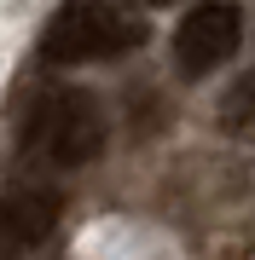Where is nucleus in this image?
Instances as JSON below:
<instances>
[{
  "instance_id": "nucleus-4",
  "label": "nucleus",
  "mask_w": 255,
  "mask_h": 260,
  "mask_svg": "<svg viewBox=\"0 0 255 260\" xmlns=\"http://www.w3.org/2000/svg\"><path fill=\"white\" fill-rule=\"evenodd\" d=\"M58 225V197L47 185H23V191H0V237L12 249H29Z\"/></svg>"
},
{
  "instance_id": "nucleus-1",
  "label": "nucleus",
  "mask_w": 255,
  "mask_h": 260,
  "mask_svg": "<svg viewBox=\"0 0 255 260\" xmlns=\"http://www.w3.org/2000/svg\"><path fill=\"white\" fill-rule=\"evenodd\" d=\"M104 139H110V121H104L99 99L81 93V87L41 93L35 110L23 116V150H35V156L52 162V168H87V162H99Z\"/></svg>"
},
{
  "instance_id": "nucleus-6",
  "label": "nucleus",
  "mask_w": 255,
  "mask_h": 260,
  "mask_svg": "<svg viewBox=\"0 0 255 260\" xmlns=\"http://www.w3.org/2000/svg\"><path fill=\"white\" fill-rule=\"evenodd\" d=\"M151 6H162V0H151Z\"/></svg>"
},
{
  "instance_id": "nucleus-5",
  "label": "nucleus",
  "mask_w": 255,
  "mask_h": 260,
  "mask_svg": "<svg viewBox=\"0 0 255 260\" xmlns=\"http://www.w3.org/2000/svg\"><path fill=\"white\" fill-rule=\"evenodd\" d=\"M220 127H226L232 139L255 145V75H238L226 87V99H220Z\"/></svg>"
},
{
  "instance_id": "nucleus-3",
  "label": "nucleus",
  "mask_w": 255,
  "mask_h": 260,
  "mask_svg": "<svg viewBox=\"0 0 255 260\" xmlns=\"http://www.w3.org/2000/svg\"><path fill=\"white\" fill-rule=\"evenodd\" d=\"M238 41H244V12L232 0H203L174 29V64L186 81H203L209 70H220L238 52Z\"/></svg>"
},
{
  "instance_id": "nucleus-2",
  "label": "nucleus",
  "mask_w": 255,
  "mask_h": 260,
  "mask_svg": "<svg viewBox=\"0 0 255 260\" xmlns=\"http://www.w3.org/2000/svg\"><path fill=\"white\" fill-rule=\"evenodd\" d=\"M133 47H145V23L104 0H70L41 35L47 64H99V58H122Z\"/></svg>"
}]
</instances>
